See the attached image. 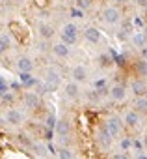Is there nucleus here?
I'll return each instance as SVG.
<instances>
[{
    "instance_id": "obj_1",
    "label": "nucleus",
    "mask_w": 147,
    "mask_h": 159,
    "mask_svg": "<svg viewBox=\"0 0 147 159\" xmlns=\"http://www.w3.org/2000/svg\"><path fill=\"white\" fill-rule=\"evenodd\" d=\"M60 36H61V43H65V45H69V47L75 45L77 39H78V26H77L75 23H67V25H63Z\"/></svg>"
},
{
    "instance_id": "obj_2",
    "label": "nucleus",
    "mask_w": 147,
    "mask_h": 159,
    "mask_svg": "<svg viewBox=\"0 0 147 159\" xmlns=\"http://www.w3.org/2000/svg\"><path fill=\"white\" fill-rule=\"evenodd\" d=\"M101 17H103V21H104V25L116 26V25H119V21H121V11H119V8H116V6H108V8L103 10Z\"/></svg>"
},
{
    "instance_id": "obj_3",
    "label": "nucleus",
    "mask_w": 147,
    "mask_h": 159,
    "mask_svg": "<svg viewBox=\"0 0 147 159\" xmlns=\"http://www.w3.org/2000/svg\"><path fill=\"white\" fill-rule=\"evenodd\" d=\"M60 83H61L60 73H58L56 69H48V71H47V77H45V83H43L45 92H56L58 86H60Z\"/></svg>"
},
{
    "instance_id": "obj_4",
    "label": "nucleus",
    "mask_w": 147,
    "mask_h": 159,
    "mask_svg": "<svg viewBox=\"0 0 147 159\" xmlns=\"http://www.w3.org/2000/svg\"><path fill=\"white\" fill-rule=\"evenodd\" d=\"M104 127H106V131H108L112 137H117V135L121 133V129H123V122H121L119 116H110V118L106 120Z\"/></svg>"
},
{
    "instance_id": "obj_5",
    "label": "nucleus",
    "mask_w": 147,
    "mask_h": 159,
    "mask_svg": "<svg viewBox=\"0 0 147 159\" xmlns=\"http://www.w3.org/2000/svg\"><path fill=\"white\" fill-rule=\"evenodd\" d=\"M23 120H24L23 112L17 111V109H10V111L6 112V122H8L10 125H19V124H23Z\"/></svg>"
},
{
    "instance_id": "obj_6",
    "label": "nucleus",
    "mask_w": 147,
    "mask_h": 159,
    "mask_svg": "<svg viewBox=\"0 0 147 159\" xmlns=\"http://www.w3.org/2000/svg\"><path fill=\"white\" fill-rule=\"evenodd\" d=\"M54 131L60 139H65L69 133H71V124L67 120H56V125H54Z\"/></svg>"
},
{
    "instance_id": "obj_7",
    "label": "nucleus",
    "mask_w": 147,
    "mask_h": 159,
    "mask_svg": "<svg viewBox=\"0 0 147 159\" xmlns=\"http://www.w3.org/2000/svg\"><path fill=\"white\" fill-rule=\"evenodd\" d=\"M71 77H73V81L75 83H84L86 79H88V69L84 67V66H75L73 67V71H71Z\"/></svg>"
},
{
    "instance_id": "obj_8",
    "label": "nucleus",
    "mask_w": 147,
    "mask_h": 159,
    "mask_svg": "<svg viewBox=\"0 0 147 159\" xmlns=\"http://www.w3.org/2000/svg\"><path fill=\"white\" fill-rule=\"evenodd\" d=\"M108 94H110V98H112L114 101H123V99L127 98V88H125L123 84H116V86H112V88L108 90Z\"/></svg>"
},
{
    "instance_id": "obj_9",
    "label": "nucleus",
    "mask_w": 147,
    "mask_h": 159,
    "mask_svg": "<svg viewBox=\"0 0 147 159\" xmlns=\"http://www.w3.org/2000/svg\"><path fill=\"white\" fill-rule=\"evenodd\" d=\"M112 140H114V137L106 131V127L103 125L101 129H99V133H97V142L103 146V148H110V144H112Z\"/></svg>"
},
{
    "instance_id": "obj_10",
    "label": "nucleus",
    "mask_w": 147,
    "mask_h": 159,
    "mask_svg": "<svg viewBox=\"0 0 147 159\" xmlns=\"http://www.w3.org/2000/svg\"><path fill=\"white\" fill-rule=\"evenodd\" d=\"M17 69H19L21 73H32V69H34V62H32V58H28V56H21V58L17 60Z\"/></svg>"
},
{
    "instance_id": "obj_11",
    "label": "nucleus",
    "mask_w": 147,
    "mask_h": 159,
    "mask_svg": "<svg viewBox=\"0 0 147 159\" xmlns=\"http://www.w3.org/2000/svg\"><path fill=\"white\" fill-rule=\"evenodd\" d=\"M63 92H65V96H67L69 99H77V98H78V94H80V86H78V83L71 81V83H67V84H65Z\"/></svg>"
},
{
    "instance_id": "obj_12",
    "label": "nucleus",
    "mask_w": 147,
    "mask_h": 159,
    "mask_svg": "<svg viewBox=\"0 0 147 159\" xmlns=\"http://www.w3.org/2000/svg\"><path fill=\"white\" fill-rule=\"evenodd\" d=\"M84 38L90 41V43H99L101 41V30L95 28V26H88L84 30Z\"/></svg>"
},
{
    "instance_id": "obj_13",
    "label": "nucleus",
    "mask_w": 147,
    "mask_h": 159,
    "mask_svg": "<svg viewBox=\"0 0 147 159\" xmlns=\"http://www.w3.org/2000/svg\"><path fill=\"white\" fill-rule=\"evenodd\" d=\"M52 52H54V56H58V58H67L69 52H71V49H69V45L58 41V43L52 45Z\"/></svg>"
},
{
    "instance_id": "obj_14",
    "label": "nucleus",
    "mask_w": 147,
    "mask_h": 159,
    "mask_svg": "<svg viewBox=\"0 0 147 159\" xmlns=\"http://www.w3.org/2000/svg\"><path fill=\"white\" fill-rule=\"evenodd\" d=\"M23 101H24V107H28V109H37L39 107V96L36 92H26Z\"/></svg>"
},
{
    "instance_id": "obj_15",
    "label": "nucleus",
    "mask_w": 147,
    "mask_h": 159,
    "mask_svg": "<svg viewBox=\"0 0 147 159\" xmlns=\"http://www.w3.org/2000/svg\"><path fill=\"white\" fill-rule=\"evenodd\" d=\"M130 41H132V45H134V47L141 49V47H145V45H147V34H145V32H141V30H138V32H134V34H132Z\"/></svg>"
},
{
    "instance_id": "obj_16",
    "label": "nucleus",
    "mask_w": 147,
    "mask_h": 159,
    "mask_svg": "<svg viewBox=\"0 0 147 159\" xmlns=\"http://www.w3.org/2000/svg\"><path fill=\"white\" fill-rule=\"evenodd\" d=\"M37 32H39V36H41L43 39H50V38L54 36V26L48 25V23H41V25L37 26Z\"/></svg>"
},
{
    "instance_id": "obj_17",
    "label": "nucleus",
    "mask_w": 147,
    "mask_h": 159,
    "mask_svg": "<svg viewBox=\"0 0 147 159\" xmlns=\"http://www.w3.org/2000/svg\"><path fill=\"white\" fill-rule=\"evenodd\" d=\"M125 124H127L128 127H136V125L140 124V112H138V111H128V112L125 114Z\"/></svg>"
},
{
    "instance_id": "obj_18",
    "label": "nucleus",
    "mask_w": 147,
    "mask_h": 159,
    "mask_svg": "<svg viewBox=\"0 0 147 159\" xmlns=\"http://www.w3.org/2000/svg\"><path fill=\"white\" fill-rule=\"evenodd\" d=\"M145 83L143 81H132L130 83V90H132V94L136 96V98H141L143 94H145Z\"/></svg>"
},
{
    "instance_id": "obj_19",
    "label": "nucleus",
    "mask_w": 147,
    "mask_h": 159,
    "mask_svg": "<svg viewBox=\"0 0 147 159\" xmlns=\"http://www.w3.org/2000/svg\"><path fill=\"white\" fill-rule=\"evenodd\" d=\"M21 83H23V86H36L37 84V81L32 77V73H21Z\"/></svg>"
},
{
    "instance_id": "obj_20",
    "label": "nucleus",
    "mask_w": 147,
    "mask_h": 159,
    "mask_svg": "<svg viewBox=\"0 0 147 159\" xmlns=\"http://www.w3.org/2000/svg\"><path fill=\"white\" fill-rule=\"evenodd\" d=\"M56 153H58V159H75V155H73V152H71V150H69L67 146H61V148H60V150H58Z\"/></svg>"
},
{
    "instance_id": "obj_21",
    "label": "nucleus",
    "mask_w": 147,
    "mask_h": 159,
    "mask_svg": "<svg viewBox=\"0 0 147 159\" xmlns=\"http://www.w3.org/2000/svg\"><path fill=\"white\" fill-rule=\"evenodd\" d=\"M134 111H138V112H147V99L141 96V98H136V103H134Z\"/></svg>"
},
{
    "instance_id": "obj_22",
    "label": "nucleus",
    "mask_w": 147,
    "mask_h": 159,
    "mask_svg": "<svg viewBox=\"0 0 147 159\" xmlns=\"http://www.w3.org/2000/svg\"><path fill=\"white\" fill-rule=\"evenodd\" d=\"M10 49V38L8 36H0V54H4Z\"/></svg>"
},
{
    "instance_id": "obj_23",
    "label": "nucleus",
    "mask_w": 147,
    "mask_h": 159,
    "mask_svg": "<svg viewBox=\"0 0 147 159\" xmlns=\"http://www.w3.org/2000/svg\"><path fill=\"white\" fill-rule=\"evenodd\" d=\"M138 73H140L141 77H147V60L138 62Z\"/></svg>"
},
{
    "instance_id": "obj_24",
    "label": "nucleus",
    "mask_w": 147,
    "mask_h": 159,
    "mask_svg": "<svg viewBox=\"0 0 147 159\" xmlns=\"http://www.w3.org/2000/svg\"><path fill=\"white\" fill-rule=\"evenodd\" d=\"M119 146H121V150H130V148H132V139H128V137L121 139Z\"/></svg>"
},
{
    "instance_id": "obj_25",
    "label": "nucleus",
    "mask_w": 147,
    "mask_h": 159,
    "mask_svg": "<svg viewBox=\"0 0 147 159\" xmlns=\"http://www.w3.org/2000/svg\"><path fill=\"white\" fill-rule=\"evenodd\" d=\"M90 6H91V0H77V8H78V10H82V11H84V10H88Z\"/></svg>"
},
{
    "instance_id": "obj_26",
    "label": "nucleus",
    "mask_w": 147,
    "mask_h": 159,
    "mask_svg": "<svg viewBox=\"0 0 147 159\" xmlns=\"http://www.w3.org/2000/svg\"><path fill=\"white\" fill-rule=\"evenodd\" d=\"M32 148H34V152L37 153V155H45L48 150L45 148V146H41V144H32Z\"/></svg>"
},
{
    "instance_id": "obj_27",
    "label": "nucleus",
    "mask_w": 147,
    "mask_h": 159,
    "mask_svg": "<svg viewBox=\"0 0 147 159\" xmlns=\"http://www.w3.org/2000/svg\"><path fill=\"white\" fill-rule=\"evenodd\" d=\"M99 60H101V66H110V64H112V58H110L108 54H103Z\"/></svg>"
},
{
    "instance_id": "obj_28",
    "label": "nucleus",
    "mask_w": 147,
    "mask_h": 159,
    "mask_svg": "<svg viewBox=\"0 0 147 159\" xmlns=\"http://www.w3.org/2000/svg\"><path fill=\"white\" fill-rule=\"evenodd\" d=\"M54 125H56V118H54V116H48V118H47V127H48V129H54Z\"/></svg>"
},
{
    "instance_id": "obj_29",
    "label": "nucleus",
    "mask_w": 147,
    "mask_h": 159,
    "mask_svg": "<svg viewBox=\"0 0 147 159\" xmlns=\"http://www.w3.org/2000/svg\"><path fill=\"white\" fill-rule=\"evenodd\" d=\"M71 15H73V17H78V19H80V17H84V11H82V10H78V8H75V10L71 11Z\"/></svg>"
},
{
    "instance_id": "obj_30",
    "label": "nucleus",
    "mask_w": 147,
    "mask_h": 159,
    "mask_svg": "<svg viewBox=\"0 0 147 159\" xmlns=\"http://www.w3.org/2000/svg\"><path fill=\"white\" fill-rule=\"evenodd\" d=\"M112 159H128V155H127V153H114Z\"/></svg>"
},
{
    "instance_id": "obj_31",
    "label": "nucleus",
    "mask_w": 147,
    "mask_h": 159,
    "mask_svg": "<svg viewBox=\"0 0 147 159\" xmlns=\"http://www.w3.org/2000/svg\"><path fill=\"white\" fill-rule=\"evenodd\" d=\"M132 146H134V148H138V150H141V148H143V144H141L140 140H132Z\"/></svg>"
},
{
    "instance_id": "obj_32",
    "label": "nucleus",
    "mask_w": 147,
    "mask_h": 159,
    "mask_svg": "<svg viewBox=\"0 0 147 159\" xmlns=\"http://www.w3.org/2000/svg\"><path fill=\"white\" fill-rule=\"evenodd\" d=\"M136 4H138L140 8H147V0H136Z\"/></svg>"
},
{
    "instance_id": "obj_33",
    "label": "nucleus",
    "mask_w": 147,
    "mask_h": 159,
    "mask_svg": "<svg viewBox=\"0 0 147 159\" xmlns=\"http://www.w3.org/2000/svg\"><path fill=\"white\" fill-rule=\"evenodd\" d=\"M134 25H136V26H143V21H141L140 17H136V19H134Z\"/></svg>"
},
{
    "instance_id": "obj_34",
    "label": "nucleus",
    "mask_w": 147,
    "mask_h": 159,
    "mask_svg": "<svg viewBox=\"0 0 147 159\" xmlns=\"http://www.w3.org/2000/svg\"><path fill=\"white\" fill-rule=\"evenodd\" d=\"M116 2H117V4H127L128 0H116Z\"/></svg>"
},
{
    "instance_id": "obj_35",
    "label": "nucleus",
    "mask_w": 147,
    "mask_h": 159,
    "mask_svg": "<svg viewBox=\"0 0 147 159\" xmlns=\"http://www.w3.org/2000/svg\"><path fill=\"white\" fill-rule=\"evenodd\" d=\"M138 159H147V155H143V153H140V155H138Z\"/></svg>"
},
{
    "instance_id": "obj_36",
    "label": "nucleus",
    "mask_w": 147,
    "mask_h": 159,
    "mask_svg": "<svg viewBox=\"0 0 147 159\" xmlns=\"http://www.w3.org/2000/svg\"><path fill=\"white\" fill-rule=\"evenodd\" d=\"M143 17H145V21H147V8H143Z\"/></svg>"
},
{
    "instance_id": "obj_37",
    "label": "nucleus",
    "mask_w": 147,
    "mask_h": 159,
    "mask_svg": "<svg viewBox=\"0 0 147 159\" xmlns=\"http://www.w3.org/2000/svg\"><path fill=\"white\" fill-rule=\"evenodd\" d=\"M143 98H145V99H147V88H145V94H143Z\"/></svg>"
},
{
    "instance_id": "obj_38",
    "label": "nucleus",
    "mask_w": 147,
    "mask_h": 159,
    "mask_svg": "<svg viewBox=\"0 0 147 159\" xmlns=\"http://www.w3.org/2000/svg\"><path fill=\"white\" fill-rule=\"evenodd\" d=\"M2 96H4V92H2V88H0V98H2Z\"/></svg>"
}]
</instances>
